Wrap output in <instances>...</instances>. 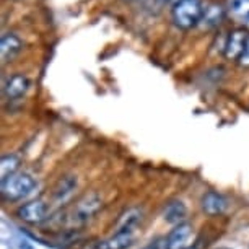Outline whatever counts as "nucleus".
Segmentation results:
<instances>
[{
    "label": "nucleus",
    "instance_id": "nucleus-10",
    "mask_svg": "<svg viewBox=\"0 0 249 249\" xmlns=\"http://www.w3.org/2000/svg\"><path fill=\"white\" fill-rule=\"evenodd\" d=\"M187 218V207L182 200H171L168 202L163 210V220L166 223L178 227V225L186 223Z\"/></svg>",
    "mask_w": 249,
    "mask_h": 249
},
{
    "label": "nucleus",
    "instance_id": "nucleus-19",
    "mask_svg": "<svg viewBox=\"0 0 249 249\" xmlns=\"http://www.w3.org/2000/svg\"><path fill=\"white\" fill-rule=\"evenodd\" d=\"M248 18H249V13H248Z\"/></svg>",
    "mask_w": 249,
    "mask_h": 249
},
{
    "label": "nucleus",
    "instance_id": "nucleus-2",
    "mask_svg": "<svg viewBox=\"0 0 249 249\" xmlns=\"http://www.w3.org/2000/svg\"><path fill=\"white\" fill-rule=\"evenodd\" d=\"M37 182L30 173H17L8 179L2 181V196L8 202L25 199L36 189Z\"/></svg>",
    "mask_w": 249,
    "mask_h": 249
},
{
    "label": "nucleus",
    "instance_id": "nucleus-13",
    "mask_svg": "<svg viewBox=\"0 0 249 249\" xmlns=\"http://www.w3.org/2000/svg\"><path fill=\"white\" fill-rule=\"evenodd\" d=\"M225 13H227V10H225V7L222 5V3H212V5H209L205 8L202 23H204L207 28L217 26L218 23L225 18Z\"/></svg>",
    "mask_w": 249,
    "mask_h": 249
},
{
    "label": "nucleus",
    "instance_id": "nucleus-17",
    "mask_svg": "<svg viewBox=\"0 0 249 249\" xmlns=\"http://www.w3.org/2000/svg\"><path fill=\"white\" fill-rule=\"evenodd\" d=\"M143 249H163V243H160V241H155L152 244H148L147 248H143Z\"/></svg>",
    "mask_w": 249,
    "mask_h": 249
},
{
    "label": "nucleus",
    "instance_id": "nucleus-20",
    "mask_svg": "<svg viewBox=\"0 0 249 249\" xmlns=\"http://www.w3.org/2000/svg\"><path fill=\"white\" fill-rule=\"evenodd\" d=\"M189 249H192V248H189Z\"/></svg>",
    "mask_w": 249,
    "mask_h": 249
},
{
    "label": "nucleus",
    "instance_id": "nucleus-14",
    "mask_svg": "<svg viewBox=\"0 0 249 249\" xmlns=\"http://www.w3.org/2000/svg\"><path fill=\"white\" fill-rule=\"evenodd\" d=\"M18 168H20V158L17 155H3L2 160H0V176H2V181L8 179L10 176L17 175Z\"/></svg>",
    "mask_w": 249,
    "mask_h": 249
},
{
    "label": "nucleus",
    "instance_id": "nucleus-16",
    "mask_svg": "<svg viewBox=\"0 0 249 249\" xmlns=\"http://www.w3.org/2000/svg\"><path fill=\"white\" fill-rule=\"evenodd\" d=\"M238 62H239V65H243V67H249V39H248L246 46H244V51H243L241 57L238 59Z\"/></svg>",
    "mask_w": 249,
    "mask_h": 249
},
{
    "label": "nucleus",
    "instance_id": "nucleus-8",
    "mask_svg": "<svg viewBox=\"0 0 249 249\" xmlns=\"http://www.w3.org/2000/svg\"><path fill=\"white\" fill-rule=\"evenodd\" d=\"M31 87V82L26 75L23 73H15L7 80L5 87H3V93L8 100H20L28 93Z\"/></svg>",
    "mask_w": 249,
    "mask_h": 249
},
{
    "label": "nucleus",
    "instance_id": "nucleus-3",
    "mask_svg": "<svg viewBox=\"0 0 249 249\" xmlns=\"http://www.w3.org/2000/svg\"><path fill=\"white\" fill-rule=\"evenodd\" d=\"M101 205H103V200L100 196L87 194L83 199H80L77 202V205L73 207L72 213H70V217H69L70 225L80 227V225L87 223L88 220H91L98 212H100Z\"/></svg>",
    "mask_w": 249,
    "mask_h": 249
},
{
    "label": "nucleus",
    "instance_id": "nucleus-5",
    "mask_svg": "<svg viewBox=\"0 0 249 249\" xmlns=\"http://www.w3.org/2000/svg\"><path fill=\"white\" fill-rule=\"evenodd\" d=\"M194 239V228L189 223L178 225L163 239V249H189Z\"/></svg>",
    "mask_w": 249,
    "mask_h": 249
},
{
    "label": "nucleus",
    "instance_id": "nucleus-12",
    "mask_svg": "<svg viewBox=\"0 0 249 249\" xmlns=\"http://www.w3.org/2000/svg\"><path fill=\"white\" fill-rule=\"evenodd\" d=\"M134 243V231L132 230H121L116 231L105 241L98 244V249H127Z\"/></svg>",
    "mask_w": 249,
    "mask_h": 249
},
{
    "label": "nucleus",
    "instance_id": "nucleus-9",
    "mask_svg": "<svg viewBox=\"0 0 249 249\" xmlns=\"http://www.w3.org/2000/svg\"><path fill=\"white\" fill-rule=\"evenodd\" d=\"M21 49H23V43L17 35H13V33L3 35L2 41H0V59H2V64L12 62L21 53Z\"/></svg>",
    "mask_w": 249,
    "mask_h": 249
},
{
    "label": "nucleus",
    "instance_id": "nucleus-15",
    "mask_svg": "<svg viewBox=\"0 0 249 249\" xmlns=\"http://www.w3.org/2000/svg\"><path fill=\"white\" fill-rule=\"evenodd\" d=\"M140 218H142V210L129 209L127 212H124L119 217V222H117V230H116V231H121V230H132L135 225L140 222Z\"/></svg>",
    "mask_w": 249,
    "mask_h": 249
},
{
    "label": "nucleus",
    "instance_id": "nucleus-6",
    "mask_svg": "<svg viewBox=\"0 0 249 249\" xmlns=\"http://www.w3.org/2000/svg\"><path fill=\"white\" fill-rule=\"evenodd\" d=\"M248 39H249V33L244 30V28H236V30H233L228 35L227 43H225V48H223L225 57L230 60H238L241 57Z\"/></svg>",
    "mask_w": 249,
    "mask_h": 249
},
{
    "label": "nucleus",
    "instance_id": "nucleus-18",
    "mask_svg": "<svg viewBox=\"0 0 249 249\" xmlns=\"http://www.w3.org/2000/svg\"><path fill=\"white\" fill-rule=\"evenodd\" d=\"M217 249H231V248H217Z\"/></svg>",
    "mask_w": 249,
    "mask_h": 249
},
{
    "label": "nucleus",
    "instance_id": "nucleus-11",
    "mask_svg": "<svg viewBox=\"0 0 249 249\" xmlns=\"http://www.w3.org/2000/svg\"><path fill=\"white\" fill-rule=\"evenodd\" d=\"M77 187H78L77 176H73V175L64 176L62 179L57 182V186L54 187V192H53L54 202L55 204H64V202H67L70 197L73 196V192L77 191Z\"/></svg>",
    "mask_w": 249,
    "mask_h": 249
},
{
    "label": "nucleus",
    "instance_id": "nucleus-4",
    "mask_svg": "<svg viewBox=\"0 0 249 249\" xmlns=\"http://www.w3.org/2000/svg\"><path fill=\"white\" fill-rule=\"evenodd\" d=\"M17 215L21 222H25L28 225H39L44 223L49 217V207L44 200L36 199L31 202L23 204L20 209L17 210Z\"/></svg>",
    "mask_w": 249,
    "mask_h": 249
},
{
    "label": "nucleus",
    "instance_id": "nucleus-1",
    "mask_svg": "<svg viewBox=\"0 0 249 249\" xmlns=\"http://www.w3.org/2000/svg\"><path fill=\"white\" fill-rule=\"evenodd\" d=\"M205 8L200 0H178L173 3L171 18L179 30H192L202 23Z\"/></svg>",
    "mask_w": 249,
    "mask_h": 249
},
{
    "label": "nucleus",
    "instance_id": "nucleus-7",
    "mask_svg": "<svg viewBox=\"0 0 249 249\" xmlns=\"http://www.w3.org/2000/svg\"><path fill=\"white\" fill-rule=\"evenodd\" d=\"M230 202L223 194H220L217 191H209L202 196L200 199V207L202 210L210 215V217H215V215H222L227 212Z\"/></svg>",
    "mask_w": 249,
    "mask_h": 249
}]
</instances>
